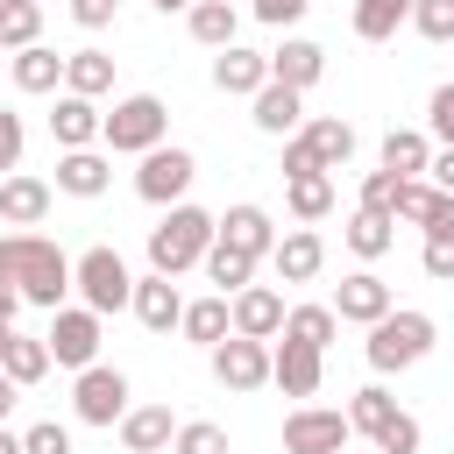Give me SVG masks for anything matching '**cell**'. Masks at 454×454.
Returning <instances> with one entry per match:
<instances>
[{
	"label": "cell",
	"mask_w": 454,
	"mask_h": 454,
	"mask_svg": "<svg viewBox=\"0 0 454 454\" xmlns=\"http://www.w3.org/2000/svg\"><path fill=\"white\" fill-rule=\"evenodd\" d=\"M21 142H28L21 114H14V106H0V177H14V170H21Z\"/></svg>",
	"instance_id": "7bdbcfd3"
},
{
	"label": "cell",
	"mask_w": 454,
	"mask_h": 454,
	"mask_svg": "<svg viewBox=\"0 0 454 454\" xmlns=\"http://www.w3.org/2000/svg\"><path fill=\"white\" fill-rule=\"evenodd\" d=\"M411 28L426 43H454V0H411Z\"/></svg>",
	"instance_id": "60d3db41"
},
{
	"label": "cell",
	"mask_w": 454,
	"mask_h": 454,
	"mask_svg": "<svg viewBox=\"0 0 454 454\" xmlns=\"http://www.w3.org/2000/svg\"><path fill=\"white\" fill-rule=\"evenodd\" d=\"M312 170H319L312 142H305V135H291V142H284V184H291V177H312Z\"/></svg>",
	"instance_id": "7dc6e473"
},
{
	"label": "cell",
	"mask_w": 454,
	"mask_h": 454,
	"mask_svg": "<svg viewBox=\"0 0 454 454\" xmlns=\"http://www.w3.org/2000/svg\"><path fill=\"white\" fill-rule=\"evenodd\" d=\"M433 184H440V192H454V149H440V156H433Z\"/></svg>",
	"instance_id": "681fc988"
},
{
	"label": "cell",
	"mask_w": 454,
	"mask_h": 454,
	"mask_svg": "<svg viewBox=\"0 0 454 454\" xmlns=\"http://www.w3.org/2000/svg\"><path fill=\"white\" fill-rule=\"evenodd\" d=\"M0 369H7V376H14L21 390H28V383H43V376H50V340H28V333H14V340H7V362H0Z\"/></svg>",
	"instance_id": "74e56055"
},
{
	"label": "cell",
	"mask_w": 454,
	"mask_h": 454,
	"mask_svg": "<svg viewBox=\"0 0 454 454\" xmlns=\"http://www.w3.org/2000/svg\"><path fill=\"white\" fill-rule=\"evenodd\" d=\"M440 206H447V192H440L433 177H404V184H397V220H404V227H433Z\"/></svg>",
	"instance_id": "8d00e7d4"
},
{
	"label": "cell",
	"mask_w": 454,
	"mask_h": 454,
	"mask_svg": "<svg viewBox=\"0 0 454 454\" xmlns=\"http://www.w3.org/2000/svg\"><path fill=\"white\" fill-rule=\"evenodd\" d=\"M411 21V0H355V35L362 43H390Z\"/></svg>",
	"instance_id": "e575fe53"
},
{
	"label": "cell",
	"mask_w": 454,
	"mask_h": 454,
	"mask_svg": "<svg viewBox=\"0 0 454 454\" xmlns=\"http://www.w3.org/2000/svg\"><path fill=\"white\" fill-rule=\"evenodd\" d=\"M319 376H326V355L319 348H298V340H270V383L284 397H319Z\"/></svg>",
	"instance_id": "8fae6325"
},
{
	"label": "cell",
	"mask_w": 454,
	"mask_h": 454,
	"mask_svg": "<svg viewBox=\"0 0 454 454\" xmlns=\"http://www.w3.org/2000/svg\"><path fill=\"white\" fill-rule=\"evenodd\" d=\"M270 270H277V284H312V277L326 270V241H319V227H284L277 248H270Z\"/></svg>",
	"instance_id": "7c38bea8"
},
{
	"label": "cell",
	"mask_w": 454,
	"mask_h": 454,
	"mask_svg": "<svg viewBox=\"0 0 454 454\" xmlns=\"http://www.w3.org/2000/svg\"><path fill=\"white\" fill-rule=\"evenodd\" d=\"M177 333H184V340H199V348L213 355V348H220V340L234 333V298H220V291H213V298H192V305H184V326H177Z\"/></svg>",
	"instance_id": "d4e9b609"
},
{
	"label": "cell",
	"mask_w": 454,
	"mask_h": 454,
	"mask_svg": "<svg viewBox=\"0 0 454 454\" xmlns=\"http://www.w3.org/2000/svg\"><path fill=\"white\" fill-rule=\"evenodd\" d=\"M270 78L291 85V92H312V85L326 78V50H319L312 35H284V43L270 50Z\"/></svg>",
	"instance_id": "e0dca14e"
},
{
	"label": "cell",
	"mask_w": 454,
	"mask_h": 454,
	"mask_svg": "<svg viewBox=\"0 0 454 454\" xmlns=\"http://www.w3.org/2000/svg\"><path fill=\"white\" fill-rule=\"evenodd\" d=\"M284 291L277 284H248V291H234V333H248V340H277L284 333Z\"/></svg>",
	"instance_id": "d6986e66"
},
{
	"label": "cell",
	"mask_w": 454,
	"mask_h": 454,
	"mask_svg": "<svg viewBox=\"0 0 454 454\" xmlns=\"http://www.w3.org/2000/svg\"><path fill=\"white\" fill-rule=\"evenodd\" d=\"M383 170H390V177H419V170H433V142H426L419 128H390V135H383Z\"/></svg>",
	"instance_id": "1f68e13d"
},
{
	"label": "cell",
	"mask_w": 454,
	"mask_h": 454,
	"mask_svg": "<svg viewBox=\"0 0 454 454\" xmlns=\"http://www.w3.org/2000/svg\"><path fill=\"white\" fill-rule=\"evenodd\" d=\"M163 135H170V106H163L156 92L114 99V106H106V128H99L106 156H149V149H163Z\"/></svg>",
	"instance_id": "277c9868"
},
{
	"label": "cell",
	"mask_w": 454,
	"mask_h": 454,
	"mask_svg": "<svg viewBox=\"0 0 454 454\" xmlns=\"http://www.w3.org/2000/svg\"><path fill=\"white\" fill-rule=\"evenodd\" d=\"M99 128H106L99 99L57 92V106H50V142H57V149H99Z\"/></svg>",
	"instance_id": "5bb4252c"
},
{
	"label": "cell",
	"mask_w": 454,
	"mask_h": 454,
	"mask_svg": "<svg viewBox=\"0 0 454 454\" xmlns=\"http://www.w3.org/2000/svg\"><path fill=\"white\" fill-rule=\"evenodd\" d=\"M397 184H404V177H390V170L376 163V170L362 177V213H390V220H397Z\"/></svg>",
	"instance_id": "b9f144b4"
},
{
	"label": "cell",
	"mask_w": 454,
	"mask_h": 454,
	"mask_svg": "<svg viewBox=\"0 0 454 454\" xmlns=\"http://www.w3.org/2000/svg\"><path fill=\"white\" fill-rule=\"evenodd\" d=\"M14 85H21V92H57V85H64V57L43 50V43L14 50Z\"/></svg>",
	"instance_id": "d6a6232c"
},
{
	"label": "cell",
	"mask_w": 454,
	"mask_h": 454,
	"mask_svg": "<svg viewBox=\"0 0 454 454\" xmlns=\"http://www.w3.org/2000/svg\"><path fill=\"white\" fill-rule=\"evenodd\" d=\"M213 376H220V390H262V383H270V340L227 333V340L213 348Z\"/></svg>",
	"instance_id": "30bf717a"
},
{
	"label": "cell",
	"mask_w": 454,
	"mask_h": 454,
	"mask_svg": "<svg viewBox=\"0 0 454 454\" xmlns=\"http://www.w3.org/2000/svg\"><path fill=\"white\" fill-rule=\"evenodd\" d=\"M199 270L213 277V291H220V298H234V291H248V277H255V255H241V248H227V241H213Z\"/></svg>",
	"instance_id": "836d02e7"
},
{
	"label": "cell",
	"mask_w": 454,
	"mask_h": 454,
	"mask_svg": "<svg viewBox=\"0 0 454 454\" xmlns=\"http://www.w3.org/2000/svg\"><path fill=\"white\" fill-rule=\"evenodd\" d=\"M184 305H192V298H184L170 277H156V270H149V277H135V298H128V312H135L149 333H170V326H184Z\"/></svg>",
	"instance_id": "2e32d148"
},
{
	"label": "cell",
	"mask_w": 454,
	"mask_h": 454,
	"mask_svg": "<svg viewBox=\"0 0 454 454\" xmlns=\"http://www.w3.org/2000/svg\"><path fill=\"white\" fill-rule=\"evenodd\" d=\"M21 305H28V298H21L14 284H0V326H14V312H21Z\"/></svg>",
	"instance_id": "f907efd6"
},
{
	"label": "cell",
	"mask_w": 454,
	"mask_h": 454,
	"mask_svg": "<svg viewBox=\"0 0 454 454\" xmlns=\"http://www.w3.org/2000/svg\"><path fill=\"white\" fill-rule=\"evenodd\" d=\"M14 404H21V383L0 369V426H7V411H14Z\"/></svg>",
	"instance_id": "816d5d0a"
},
{
	"label": "cell",
	"mask_w": 454,
	"mask_h": 454,
	"mask_svg": "<svg viewBox=\"0 0 454 454\" xmlns=\"http://www.w3.org/2000/svg\"><path fill=\"white\" fill-rule=\"evenodd\" d=\"M50 177H28V170H14V177H0V220L7 227H21V234H35L43 220H50Z\"/></svg>",
	"instance_id": "9a60e30c"
},
{
	"label": "cell",
	"mask_w": 454,
	"mask_h": 454,
	"mask_svg": "<svg viewBox=\"0 0 454 454\" xmlns=\"http://www.w3.org/2000/svg\"><path fill=\"white\" fill-rule=\"evenodd\" d=\"M284 206H291V220H298V227H319V220L333 213V177H326V170L291 177V184H284Z\"/></svg>",
	"instance_id": "f546056e"
},
{
	"label": "cell",
	"mask_w": 454,
	"mask_h": 454,
	"mask_svg": "<svg viewBox=\"0 0 454 454\" xmlns=\"http://www.w3.org/2000/svg\"><path fill=\"white\" fill-rule=\"evenodd\" d=\"M7 340H14V326H0V362H7Z\"/></svg>",
	"instance_id": "11a10c76"
},
{
	"label": "cell",
	"mask_w": 454,
	"mask_h": 454,
	"mask_svg": "<svg viewBox=\"0 0 454 454\" xmlns=\"http://www.w3.org/2000/svg\"><path fill=\"white\" fill-rule=\"evenodd\" d=\"M64 92L106 99V92H114V57H106V50H71V57H64Z\"/></svg>",
	"instance_id": "4316f807"
},
{
	"label": "cell",
	"mask_w": 454,
	"mask_h": 454,
	"mask_svg": "<svg viewBox=\"0 0 454 454\" xmlns=\"http://www.w3.org/2000/svg\"><path fill=\"white\" fill-rule=\"evenodd\" d=\"M419 270H426L433 284H454V192H447V206H440V213H433V227H426Z\"/></svg>",
	"instance_id": "f1b7e54d"
},
{
	"label": "cell",
	"mask_w": 454,
	"mask_h": 454,
	"mask_svg": "<svg viewBox=\"0 0 454 454\" xmlns=\"http://www.w3.org/2000/svg\"><path fill=\"white\" fill-rule=\"evenodd\" d=\"M114 14H121V0H71V21L78 28H106Z\"/></svg>",
	"instance_id": "c3c4849f"
},
{
	"label": "cell",
	"mask_w": 454,
	"mask_h": 454,
	"mask_svg": "<svg viewBox=\"0 0 454 454\" xmlns=\"http://www.w3.org/2000/svg\"><path fill=\"white\" fill-rule=\"evenodd\" d=\"M397 419H404V411H397V397H390L383 383H362V390H355V404H348V426H355L369 447H376V440H383Z\"/></svg>",
	"instance_id": "484cf974"
},
{
	"label": "cell",
	"mask_w": 454,
	"mask_h": 454,
	"mask_svg": "<svg viewBox=\"0 0 454 454\" xmlns=\"http://www.w3.org/2000/svg\"><path fill=\"white\" fill-rule=\"evenodd\" d=\"M156 7H163V14H192L199 0H156Z\"/></svg>",
	"instance_id": "db71d44e"
},
{
	"label": "cell",
	"mask_w": 454,
	"mask_h": 454,
	"mask_svg": "<svg viewBox=\"0 0 454 454\" xmlns=\"http://www.w3.org/2000/svg\"><path fill=\"white\" fill-rule=\"evenodd\" d=\"M220 7H234V0H220Z\"/></svg>",
	"instance_id": "6f0895ef"
},
{
	"label": "cell",
	"mask_w": 454,
	"mask_h": 454,
	"mask_svg": "<svg viewBox=\"0 0 454 454\" xmlns=\"http://www.w3.org/2000/svg\"><path fill=\"white\" fill-rule=\"evenodd\" d=\"M0 454H28V447H21V433H7V426H0Z\"/></svg>",
	"instance_id": "f5cc1de1"
},
{
	"label": "cell",
	"mask_w": 454,
	"mask_h": 454,
	"mask_svg": "<svg viewBox=\"0 0 454 454\" xmlns=\"http://www.w3.org/2000/svg\"><path fill=\"white\" fill-rule=\"evenodd\" d=\"M333 312H340V319H355V326H376L383 312H397V298H390V284H383L376 270H355V277H340Z\"/></svg>",
	"instance_id": "ac0fdd59"
},
{
	"label": "cell",
	"mask_w": 454,
	"mask_h": 454,
	"mask_svg": "<svg viewBox=\"0 0 454 454\" xmlns=\"http://www.w3.org/2000/svg\"><path fill=\"white\" fill-rule=\"evenodd\" d=\"M0 284H14L28 305H43V312H64V291H78L71 284V255L50 241V234H0Z\"/></svg>",
	"instance_id": "6da1fadb"
},
{
	"label": "cell",
	"mask_w": 454,
	"mask_h": 454,
	"mask_svg": "<svg viewBox=\"0 0 454 454\" xmlns=\"http://www.w3.org/2000/svg\"><path fill=\"white\" fill-rule=\"evenodd\" d=\"M220 241V220L206 206H170L156 227H149V270L156 277H184L206 262V248Z\"/></svg>",
	"instance_id": "7a4b0ae2"
},
{
	"label": "cell",
	"mask_w": 454,
	"mask_h": 454,
	"mask_svg": "<svg viewBox=\"0 0 454 454\" xmlns=\"http://www.w3.org/2000/svg\"><path fill=\"white\" fill-rule=\"evenodd\" d=\"M0 57H7V43H0Z\"/></svg>",
	"instance_id": "9f6ffc18"
},
{
	"label": "cell",
	"mask_w": 454,
	"mask_h": 454,
	"mask_svg": "<svg viewBox=\"0 0 454 454\" xmlns=\"http://www.w3.org/2000/svg\"><path fill=\"white\" fill-rule=\"evenodd\" d=\"M170 447H177V454H227V426H213V419H184Z\"/></svg>",
	"instance_id": "ab89813d"
},
{
	"label": "cell",
	"mask_w": 454,
	"mask_h": 454,
	"mask_svg": "<svg viewBox=\"0 0 454 454\" xmlns=\"http://www.w3.org/2000/svg\"><path fill=\"white\" fill-rule=\"evenodd\" d=\"M270 85V50H241V43H227L220 57H213V92H227V99H255Z\"/></svg>",
	"instance_id": "4fadbf2b"
},
{
	"label": "cell",
	"mask_w": 454,
	"mask_h": 454,
	"mask_svg": "<svg viewBox=\"0 0 454 454\" xmlns=\"http://www.w3.org/2000/svg\"><path fill=\"white\" fill-rule=\"evenodd\" d=\"M192 177H199V156L192 149H177V142H163V149H149L142 156V170H135V199H149V206H184V192H192Z\"/></svg>",
	"instance_id": "8992f818"
},
{
	"label": "cell",
	"mask_w": 454,
	"mask_h": 454,
	"mask_svg": "<svg viewBox=\"0 0 454 454\" xmlns=\"http://www.w3.org/2000/svg\"><path fill=\"white\" fill-rule=\"evenodd\" d=\"M340 241H348L362 262H376V255H390L397 220H390V213H362V206H355V213H348V227H340Z\"/></svg>",
	"instance_id": "4dcf8cb0"
},
{
	"label": "cell",
	"mask_w": 454,
	"mask_h": 454,
	"mask_svg": "<svg viewBox=\"0 0 454 454\" xmlns=\"http://www.w3.org/2000/svg\"><path fill=\"white\" fill-rule=\"evenodd\" d=\"M71 284H78V305H92L99 319H106V312H121V305L135 298V270H128V262H121V248H106V241H99V248H85V255L71 262Z\"/></svg>",
	"instance_id": "5b68a950"
},
{
	"label": "cell",
	"mask_w": 454,
	"mask_h": 454,
	"mask_svg": "<svg viewBox=\"0 0 454 454\" xmlns=\"http://www.w3.org/2000/svg\"><path fill=\"white\" fill-rule=\"evenodd\" d=\"M220 241L262 262V255L277 248V220H270V213H262L255 199H241V206H227V213H220Z\"/></svg>",
	"instance_id": "ffe728a7"
},
{
	"label": "cell",
	"mask_w": 454,
	"mask_h": 454,
	"mask_svg": "<svg viewBox=\"0 0 454 454\" xmlns=\"http://www.w3.org/2000/svg\"><path fill=\"white\" fill-rule=\"evenodd\" d=\"M248 106H255L248 121H255L262 135H284V142H291V135L305 128V92H291V85H277V78H270V85H262Z\"/></svg>",
	"instance_id": "7402d4cb"
},
{
	"label": "cell",
	"mask_w": 454,
	"mask_h": 454,
	"mask_svg": "<svg viewBox=\"0 0 454 454\" xmlns=\"http://www.w3.org/2000/svg\"><path fill=\"white\" fill-rule=\"evenodd\" d=\"M348 440H355V426L333 404H298L284 419V454H348Z\"/></svg>",
	"instance_id": "ba28073f"
},
{
	"label": "cell",
	"mask_w": 454,
	"mask_h": 454,
	"mask_svg": "<svg viewBox=\"0 0 454 454\" xmlns=\"http://www.w3.org/2000/svg\"><path fill=\"white\" fill-rule=\"evenodd\" d=\"M298 135L312 142V156H319V170H326V177H333V170H348V156H355V128H348L340 114H312Z\"/></svg>",
	"instance_id": "cb8c5ba5"
},
{
	"label": "cell",
	"mask_w": 454,
	"mask_h": 454,
	"mask_svg": "<svg viewBox=\"0 0 454 454\" xmlns=\"http://www.w3.org/2000/svg\"><path fill=\"white\" fill-rule=\"evenodd\" d=\"M305 7H312V0H248V14H255V21H270V28L305 21Z\"/></svg>",
	"instance_id": "bcb514c9"
},
{
	"label": "cell",
	"mask_w": 454,
	"mask_h": 454,
	"mask_svg": "<svg viewBox=\"0 0 454 454\" xmlns=\"http://www.w3.org/2000/svg\"><path fill=\"white\" fill-rule=\"evenodd\" d=\"M170 440H177L170 404H135V411L121 419V454H163Z\"/></svg>",
	"instance_id": "603a6c76"
},
{
	"label": "cell",
	"mask_w": 454,
	"mask_h": 454,
	"mask_svg": "<svg viewBox=\"0 0 454 454\" xmlns=\"http://www.w3.org/2000/svg\"><path fill=\"white\" fill-rule=\"evenodd\" d=\"M333 333H340V312H333V305H291L277 340H298V348H319V355H326Z\"/></svg>",
	"instance_id": "83f0119b"
},
{
	"label": "cell",
	"mask_w": 454,
	"mask_h": 454,
	"mask_svg": "<svg viewBox=\"0 0 454 454\" xmlns=\"http://www.w3.org/2000/svg\"><path fill=\"white\" fill-rule=\"evenodd\" d=\"M71 411H78L85 426H121V419L135 411V404H128V376L106 369V362L78 369V383H71Z\"/></svg>",
	"instance_id": "52a82bcc"
},
{
	"label": "cell",
	"mask_w": 454,
	"mask_h": 454,
	"mask_svg": "<svg viewBox=\"0 0 454 454\" xmlns=\"http://www.w3.org/2000/svg\"><path fill=\"white\" fill-rule=\"evenodd\" d=\"M433 340H440L433 312H419V305H397V312H383V319L369 326L362 355H369V369H376V376H397V369H419V362L433 355Z\"/></svg>",
	"instance_id": "3957f363"
},
{
	"label": "cell",
	"mask_w": 454,
	"mask_h": 454,
	"mask_svg": "<svg viewBox=\"0 0 454 454\" xmlns=\"http://www.w3.org/2000/svg\"><path fill=\"white\" fill-rule=\"evenodd\" d=\"M106 184H114L106 149H57V192H71V199H99Z\"/></svg>",
	"instance_id": "44dd1931"
},
{
	"label": "cell",
	"mask_w": 454,
	"mask_h": 454,
	"mask_svg": "<svg viewBox=\"0 0 454 454\" xmlns=\"http://www.w3.org/2000/svg\"><path fill=\"white\" fill-rule=\"evenodd\" d=\"M21 447H28V454H71V426H57V419H35V426L21 433Z\"/></svg>",
	"instance_id": "f6af8a7d"
},
{
	"label": "cell",
	"mask_w": 454,
	"mask_h": 454,
	"mask_svg": "<svg viewBox=\"0 0 454 454\" xmlns=\"http://www.w3.org/2000/svg\"><path fill=\"white\" fill-rule=\"evenodd\" d=\"M426 128H433L440 149H454V85H433V99H426Z\"/></svg>",
	"instance_id": "ee69618b"
},
{
	"label": "cell",
	"mask_w": 454,
	"mask_h": 454,
	"mask_svg": "<svg viewBox=\"0 0 454 454\" xmlns=\"http://www.w3.org/2000/svg\"><path fill=\"white\" fill-rule=\"evenodd\" d=\"M50 362L57 369H92L99 362V312L92 305H64V312H50Z\"/></svg>",
	"instance_id": "9c48e42d"
},
{
	"label": "cell",
	"mask_w": 454,
	"mask_h": 454,
	"mask_svg": "<svg viewBox=\"0 0 454 454\" xmlns=\"http://www.w3.org/2000/svg\"><path fill=\"white\" fill-rule=\"evenodd\" d=\"M184 28H192V43H206L213 57L234 43V7H220V0H199L192 14H184Z\"/></svg>",
	"instance_id": "d590c367"
},
{
	"label": "cell",
	"mask_w": 454,
	"mask_h": 454,
	"mask_svg": "<svg viewBox=\"0 0 454 454\" xmlns=\"http://www.w3.org/2000/svg\"><path fill=\"white\" fill-rule=\"evenodd\" d=\"M35 35H43V7L35 0H0V43H7V57L28 50Z\"/></svg>",
	"instance_id": "f35d334b"
}]
</instances>
